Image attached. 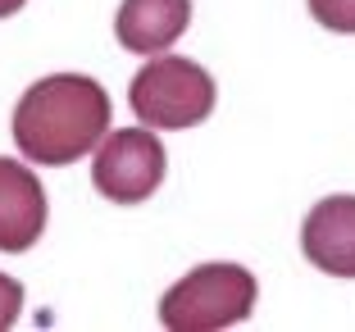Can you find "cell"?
<instances>
[{"label": "cell", "instance_id": "cell-1", "mask_svg": "<svg viewBox=\"0 0 355 332\" xmlns=\"http://www.w3.org/2000/svg\"><path fill=\"white\" fill-rule=\"evenodd\" d=\"M110 132V91L87 73H51L14 105V141L32 164H73Z\"/></svg>", "mask_w": 355, "mask_h": 332}, {"label": "cell", "instance_id": "cell-2", "mask_svg": "<svg viewBox=\"0 0 355 332\" xmlns=\"http://www.w3.org/2000/svg\"><path fill=\"white\" fill-rule=\"evenodd\" d=\"M255 296H260V287H255L251 269H241V264H200L164 291L159 323L168 332H219L251 319Z\"/></svg>", "mask_w": 355, "mask_h": 332}, {"label": "cell", "instance_id": "cell-3", "mask_svg": "<svg viewBox=\"0 0 355 332\" xmlns=\"http://www.w3.org/2000/svg\"><path fill=\"white\" fill-rule=\"evenodd\" d=\"M128 105L146 128H196L214 114V78L196 60L159 55L132 78Z\"/></svg>", "mask_w": 355, "mask_h": 332}, {"label": "cell", "instance_id": "cell-4", "mask_svg": "<svg viewBox=\"0 0 355 332\" xmlns=\"http://www.w3.org/2000/svg\"><path fill=\"white\" fill-rule=\"evenodd\" d=\"M164 168H168V155L150 128H119L96 146L92 182L101 196L119 200V205H137V200L159 191Z\"/></svg>", "mask_w": 355, "mask_h": 332}, {"label": "cell", "instance_id": "cell-5", "mask_svg": "<svg viewBox=\"0 0 355 332\" xmlns=\"http://www.w3.org/2000/svg\"><path fill=\"white\" fill-rule=\"evenodd\" d=\"M301 250L314 269L355 278V196H324L305 214Z\"/></svg>", "mask_w": 355, "mask_h": 332}, {"label": "cell", "instance_id": "cell-6", "mask_svg": "<svg viewBox=\"0 0 355 332\" xmlns=\"http://www.w3.org/2000/svg\"><path fill=\"white\" fill-rule=\"evenodd\" d=\"M46 232V187L19 159H0V250L23 255Z\"/></svg>", "mask_w": 355, "mask_h": 332}, {"label": "cell", "instance_id": "cell-7", "mask_svg": "<svg viewBox=\"0 0 355 332\" xmlns=\"http://www.w3.org/2000/svg\"><path fill=\"white\" fill-rule=\"evenodd\" d=\"M187 23H191V0H123L114 14V37L123 51L150 55L168 51L187 32Z\"/></svg>", "mask_w": 355, "mask_h": 332}, {"label": "cell", "instance_id": "cell-8", "mask_svg": "<svg viewBox=\"0 0 355 332\" xmlns=\"http://www.w3.org/2000/svg\"><path fill=\"white\" fill-rule=\"evenodd\" d=\"M310 14L324 23L328 32H355V0H310Z\"/></svg>", "mask_w": 355, "mask_h": 332}, {"label": "cell", "instance_id": "cell-9", "mask_svg": "<svg viewBox=\"0 0 355 332\" xmlns=\"http://www.w3.org/2000/svg\"><path fill=\"white\" fill-rule=\"evenodd\" d=\"M19 310H23V282L0 273V332L19 323Z\"/></svg>", "mask_w": 355, "mask_h": 332}, {"label": "cell", "instance_id": "cell-10", "mask_svg": "<svg viewBox=\"0 0 355 332\" xmlns=\"http://www.w3.org/2000/svg\"><path fill=\"white\" fill-rule=\"evenodd\" d=\"M28 0H0V19H10V14H19Z\"/></svg>", "mask_w": 355, "mask_h": 332}]
</instances>
